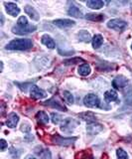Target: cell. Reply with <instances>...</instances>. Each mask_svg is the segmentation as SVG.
<instances>
[{
	"label": "cell",
	"instance_id": "28",
	"mask_svg": "<svg viewBox=\"0 0 132 159\" xmlns=\"http://www.w3.org/2000/svg\"><path fill=\"white\" fill-rule=\"evenodd\" d=\"M81 62H84V60L81 58H73V59H68L64 61L65 65H76V64H80Z\"/></svg>",
	"mask_w": 132,
	"mask_h": 159
},
{
	"label": "cell",
	"instance_id": "9",
	"mask_svg": "<svg viewBox=\"0 0 132 159\" xmlns=\"http://www.w3.org/2000/svg\"><path fill=\"white\" fill-rule=\"evenodd\" d=\"M102 129H103V126L96 122H90L87 124V126H86V131L89 134H90V135H95V134L100 132Z\"/></svg>",
	"mask_w": 132,
	"mask_h": 159
},
{
	"label": "cell",
	"instance_id": "11",
	"mask_svg": "<svg viewBox=\"0 0 132 159\" xmlns=\"http://www.w3.org/2000/svg\"><path fill=\"white\" fill-rule=\"evenodd\" d=\"M44 106H48V107H54V108H56V109H59V111H67V108L65 106H63V104L60 102H58L56 101L55 98H51V99H49V101L45 102H43Z\"/></svg>",
	"mask_w": 132,
	"mask_h": 159
},
{
	"label": "cell",
	"instance_id": "8",
	"mask_svg": "<svg viewBox=\"0 0 132 159\" xmlns=\"http://www.w3.org/2000/svg\"><path fill=\"white\" fill-rule=\"evenodd\" d=\"M4 6H5L6 12L11 15L13 17H16L17 15L20 13V8H19L15 3L12 2H4Z\"/></svg>",
	"mask_w": 132,
	"mask_h": 159
},
{
	"label": "cell",
	"instance_id": "15",
	"mask_svg": "<svg viewBox=\"0 0 132 159\" xmlns=\"http://www.w3.org/2000/svg\"><path fill=\"white\" fill-rule=\"evenodd\" d=\"M24 10H25L26 14L28 15V16H30V18L32 20L38 21V20L40 19V15L38 14V12L32 6H29V5H27V6H25V8H24Z\"/></svg>",
	"mask_w": 132,
	"mask_h": 159
},
{
	"label": "cell",
	"instance_id": "31",
	"mask_svg": "<svg viewBox=\"0 0 132 159\" xmlns=\"http://www.w3.org/2000/svg\"><path fill=\"white\" fill-rule=\"evenodd\" d=\"M63 96H64V98H65V99L66 101L69 102V103H74V97H73V94L70 93V92H67V91H65L63 93Z\"/></svg>",
	"mask_w": 132,
	"mask_h": 159
},
{
	"label": "cell",
	"instance_id": "23",
	"mask_svg": "<svg viewBox=\"0 0 132 159\" xmlns=\"http://www.w3.org/2000/svg\"><path fill=\"white\" fill-rule=\"evenodd\" d=\"M36 118H37V120L40 123H42V124H47L49 122L48 114L46 112H44V111H39L36 114Z\"/></svg>",
	"mask_w": 132,
	"mask_h": 159
},
{
	"label": "cell",
	"instance_id": "4",
	"mask_svg": "<svg viewBox=\"0 0 132 159\" xmlns=\"http://www.w3.org/2000/svg\"><path fill=\"white\" fill-rule=\"evenodd\" d=\"M77 140V137H69V138H64L59 134H55V135L52 136V142L54 144H58V145H63V146H67V145H71L75 141Z\"/></svg>",
	"mask_w": 132,
	"mask_h": 159
},
{
	"label": "cell",
	"instance_id": "19",
	"mask_svg": "<svg viewBox=\"0 0 132 159\" xmlns=\"http://www.w3.org/2000/svg\"><path fill=\"white\" fill-rule=\"evenodd\" d=\"M86 19L90 20V21H95V22H100L102 20H104V15L103 14H95V13H89L86 15Z\"/></svg>",
	"mask_w": 132,
	"mask_h": 159
},
{
	"label": "cell",
	"instance_id": "10",
	"mask_svg": "<svg viewBox=\"0 0 132 159\" xmlns=\"http://www.w3.org/2000/svg\"><path fill=\"white\" fill-rule=\"evenodd\" d=\"M53 23L54 25H56L57 27H60V28L73 27V26H75V24H76V22L73 21L71 19H59V20H55Z\"/></svg>",
	"mask_w": 132,
	"mask_h": 159
},
{
	"label": "cell",
	"instance_id": "5",
	"mask_svg": "<svg viewBox=\"0 0 132 159\" xmlns=\"http://www.w3.org/2000/svg\"><path fill=\"white\" fill-rule=\"evenodd\" d=\"M84 102L86 107H99V98L97 96H95V93H89L87 96H86Z\"/></svg>",
	"mask_w": 132,
	"mask_h": 159
},
{
	"label": "cell",
	"instance_id": "12",
	"mask_svg": "<svg viewBox=\"0 0 132 159\" xmlns=\"http://www.w3.org/2000/svg\"><path fill=\"white\" fill-rule=\"evenodd\" d=\"M30 93H31V97L33 98H36V99H39V98H43L46 97V93L45 92L41 89L40 88H38L36 86H32L31 88V91H30Z\"/></svg>",
	"mask_w": 132,
	"mask_h": 159
},
{
	"label": "cell",
	"instance_id": "37",
	"mask_svg": "<svg viewBox=\"0 0 132 159\" xmlns=\"http://www.w3.org/2000/svg\"><path fill=\"white\" fill-rule=\"evenodd\" d=\"M131 49H132V45H131Z\"/></svg>",
	"mask_w": 132,
	"mask_h": 159
},
{
	"label": "cell",
	"instance_id": "33",
	"mask_svg": "<svg viewBox=\"0 0 132 159\" xmlns=\"http://www.w3.org/2000/svg\"><path fill=\"white\" fill-rule=\"evenodd\" d=\"M21 130L23 132H29L31 130V126H30V124H28V123H23L22 125H21Z\"/></svg>",
	"mask_w": 132,
	"mask_h": 159
},
{
	"label": "cell",
	"instance_id": "35",
	"mask_svg": "<svg viewBox=\"0 0 132 159\" xmlns=\"http://www.w3.org/2000/svg\"><path fill=\"white\" fill-rule=\"evenodd\" d=\"M25 159H36L34 156H32V155H27L26 157H25Z\"/></svg>",
	"mask_w": 132,
	"mask_h": 159
},
{
	"label": "cell",
	"instance_id": "20",
	"mask_svg": "<svg viewBox=\"0 0 132 159\" xmlns=\"http://www.w3.org/2000/svg\"><path fill=\"white\" fill-rule=\"evenodd\" d=\"M104 98H105V101L108 102H114L117 99V93L113 89H108V91H106L104 93Z\"/></svg>",
	"mask_w": 132,
	"mask_h": 159
},
{
	"label": "cell",
	"instance_id": "29",
	"mask_svg": "<svg viewBox=\"0 0 132 159\" xmlns=\"http://www.w3.org/2000/svg\"><path fill=\"white\" fill-rule=\"evenodd\" d=\"M28 25H29V24H28V21H27V18H26L25 16H21L20 18L18 19L16 26L21 27V28H24V27H27Z\"/></svg>",
	"mask_w": 132,
	"mask_h": 159
},
{
	"label": "cell",
	"instance_id": "16",
	"mask_svg": "<svg viewBox=\"0 0 132 159\" xmlns=\"http://www.w3.org/2000/svg\"><path fill=\"white\" fill-rule=\"evenodd\" d=\"M77 39L80 40V41L81 42H85V43H89L91 41V37H90V34L87 32V31H80L79 33H77Z\"/></svg>",
	"mask_w": 132,
	"mask_h": 159
},
{
	"label": "cell",
	"instance_id": "13",
	"mask_svg": "<svg viewBox=\"0 0 132 159\" xmlns=\"http://www.w3.org/2000/svg\"><path fill=\"white\" fill-rule=\"evenodd\" d=\"M19 121V116H17V114L15 112H11L10 114L7 117V120H6V124L8 127H15L17 125V123Z\"/></svg>",
	"mask_w": 132,
	"mask_h": 159
},
{
	"label": "cell",
	"instance_id": "1",
	"mask_svg": "<svg viewBox=\"0 0 132 159\" xmlns=\"http://www.w3.org/2000/svg\"><path fill=\"white\" fill-rule=\"evenodd\" d=\"M33 47V42L30 39H14L6 45L7 50H19L24 51Z\"/></svg>",
	"mask_w": 132,
	"mask_h": 159
},
{
	"label": "cell",
	"instance_id": "38",
	"mask_svg": "<svg viewBox=\"0 0 132 159\" xmlns=\"http://www.w3.org/2000/svg\"><path fill=\"white\" fill-rule=\"evenodd\" d=\"M131 8H132V4H131Z\"/></svg>",
	"mask_w": 132,
	"mask_h": 159
},
{
	"label": "cell",
	"instance_id": "18",
	"mask_svg": "<svg viewBox=\"0 0 132 159\" xmlns=\"http://www.w3.org/2000/svg\"><path fill=\"white\" fill-rule=\"evenodd\" d=\"M77 72H79V74L81 75V76L86 77V76H89V75L90 74L91 69H90V66L89 64H82L79 67V69H77Z\"/></svg>",
	"mask_w": 132,
	"mask_h": 159
},
{
	"label": "cell",
	"instance_id": "32",
	"mask_svg": "<svg viewBox=\"0 0 132 159\" xmlns=\"http://www.w3.org/2000/svg\"><path fill=\"white\" fill-rule=\"evenodd\" d=\"M51 116H52V121L54 122V123H59L60 122L62 119H63V117H62V116H60L59 113H52L51 114Z\"/></svg>",
	"mask_w": 132,
	"mask_h": 159
},
{
	"label": "cell",
	"instance_id": "2",
	"mask_svg": "<svg viewBox=\"0 0 132 159\" xmlns=\"http://www.w3.org/2000/svg\"><path fill=\"white\" fill-rule=\"evenodd\" d=\"M77 124H79V121H77L76 119L67 117L65 119H63L62 124H61V130L66 133H71L76 128Z\"/></svg>",
	"mask_w": 132,
	"mask_h": 159
},
{
	"label": "cell",
	"instance_id": "30",
	"mask_svg": "<svg viewBox=\"0 0 132 159\" xmlns=\"http://www.w3.org/2000/svg\"><path fill=\"white\" fill-rule=\"evenodd\" d=\"M116 155H117V158H118V159H128V155H127V153L122 148L117 149Z\"/></svg>",
	"mask_w": 132,
	"mask_h": 159
},
{
	"label": "cell",
	"instance_id": "22",
	"mask_svg": "<svg viewBox=\"0 0 132 159\" xmlns=\"http://www.w3.org/2000/svg\"><path fill=\"white\" fill-rule=\"evenodd\" d=\"M124 99L126 104L132 106V87H126V89L124 92Z\"/></svg>",
	"mask_w": 132,
	"mask_h": 159
},
{
	"label": "cell",
	"instance_id": "34",
	"mask_svg": "<svg viewBox=\"0 0 132 159\" xmlns=\"http://www.w3.org/2000/svg\"><path fill=\"white\" fill-rule=\"evenodd\" d=\"M0 144H1V150L4 151V150H5V148L7 147V142L4 140V139H1V141H0Z\"/></svg>",
	"mask_w": 132,
	"mask_h": 159
},
{
	"label": "cell",
	"instance_id": "3",
	"mask_svg": "<svg viewBox=\"0 0 132 159\" xmlns=\"http://www.w3.org/2000/svg\"><path fill=\"white\" fill-rule=\"evenodd\" d=\"M107 27L110 29H113L115 31L121 32V31H124L127 28V23L121 19H112L107 22Z\"/></svg>",
	"mask_w": 132,
	"mask_h": 159
},
{
	"label": "cell",
	"instance_id": "36",
	"mask_svg": "<svg viewBox=\"0 0 132 159\" xmlns=\"http://www.w3.org/2000/svg\"><path fill=\"white\" fill-rule=\"evenodd\" d=\"M3 22H4V19H3V16L1 15V25H3Z\"/></svg>",
	"mask_w": 132,
	"mask_h": 159
},
{
	"label": "cell",
	"instance_id": "27",
	"mask_svg": "<svg viewBox=\"0 0 132 159\" xmlns=\"http://www.w3.org/2000/svg\"><path fill=\"white\" fill-rule=\"evenodd\" d=\"M38 154L40 155L41 159H52V155H51V152L49 149H43L42 151L38 152Z\"/></svg>",
	"mask_w": 132,
	"mask_h": 159
},
{
	"label": "cell",
	"instance_id": "7",
	"mask_svg": "<svg viewBox=\"0 0 132 159\" xmlns=\"http://www.w3.org/2000/svg\"><path fill=\"white\" fill-rule=\"evenodd\" d=\"M127 84H128V80H127V78H125L124 76H117V77H115L113 81H112V86L117 89L126 88Z\"/></svg>",
	"mask_w": 132,
	"mask_h": 159
},
{
	"label": "cell",
	"instance_id": "6",
	"mask_svg": "<svg viewBox=\"0 0 132 159\" xmlns=\"http://www.w3.org/2000/svg\"><path fill=\"white\" fill-rule=\"evenodd\" d=\"M36 29H37V27L35 25H28L27 27H24V28L15 26L12 28V32L17 35H27V34H30V33L34 32Z\"/></svg>",
	"mask_w": 132,
	"mask_h": 159
},
{
	"label": "cell",
	"instance_id": "26",
	"mask_svg": "<svg viewBox=\"0 0 132 159\" xmlns=\"http://www.w3.org/2000/svg\"><path fill=\"white\" fill-rule=\"evenodd\" d=\"M76 159H92V156L89 150H84L77 154Z\"/></svg>",
	"mask_w": 132,
	"mask_h": 159
},
{
	"label": "cell",
	"instance_id": "17",
	"mask_svg": "<svg viewBox=\"0 0 132 159\" xmlns=\"http://www.w3.org/2000/svg\"><path fill=\"white\" fill-rule=\"evenodd\" d=\"M86 5L91 9H96L99 10L100 8L103 7L104 2L101 1V0H90V1L86 2Z\"/></svg>",
	"mask_w": 132,
	"mask_h": 159
},
{
	"label": "cell",
	"instance_id": "24",
	"mask_svg": "<svg viewBox=\"0 0 132 159\" xmlns=\"http://www.w3.org/2000/svg\"><path fill=\"white\" fill-rule=\"evenodd\" d=\"M80 117L81 119L86 121H91V122H95V116L92 112L90 111H87V112H84V113H81L80 114Z\"/></svg>",
	"mask_w": 132,
	"mask_h": 159
},
{
	"label": "cell",
	"instance_id": "25",
	"mask_svg": "<svg viewBox=\"0 0 132 159\" xmlns=\"http://www.w3.org/2000/svg\"><path fill=\"white\" fill-rule=\"evenodd\" d=\"M69 14L71 15V16H73V17H77V18H79V17H81L82 16V13H81V10L77 8V7H76V6H74V5H72V6L69 8Z\"/></svg>",
	"mask_w": 132,
	"mask_h": 159
},
{
	"label": "cell",
	"instance_id": "21",
	"mask_svg": "<svg viewBox=\"0 0 132 159\" xmlns=\"http://www.w3.org/2000/svg\"><path fill=\"white\" fill-rule=\"evenodd\" d=\"M91 43H92V47L95 49H99L102 45V43H103V38H102V36L99 34L95 35L94 38L91 40Z\"/></svg>",
	"mask_w": 132,
	"mask_h": 159
},
{
	"label": "cell",
	"instance_id": "14",
	"mask_svg": "<svg viewBox=\"0 0 132 159\" xmlns=\"http://www.w3.org/2000/svg\"><path fill=\"white\" fill-rule=\"evenodd\" d=\"M41 42L45 45V46H47L49 49H55L56 47V44H55V41L53 40V38L51 36H49V35L45 34L43 35L42 38H41Z\"/></svg>",
	"mask_w": 132,
	"mask_h": 159
}]
</instances>
